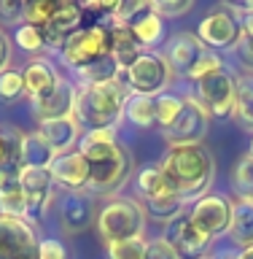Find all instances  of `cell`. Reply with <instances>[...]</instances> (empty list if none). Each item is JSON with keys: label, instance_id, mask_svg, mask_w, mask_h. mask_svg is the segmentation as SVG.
<instances>
[{"label": "cell", "instance_id": "cell-1", "mask_svg": "<svg viewBox=\"0 0 253 259\" xmlns=\"http://www.w3.org/2000/svg\"><path fill=\"white\" fill-rule=\"evenodd\" d=\"M78 151L89 162V189L97 194H116L132 176V157L119 146L113 130H86Z\"/></svg>", "mask_w": 253, "mask_h": 259}, {"label": "cell", "instance_id": "cell-2", "mask_svg": "<svg viewBox=\"0 0 253 259\" xmlns=\"http://www.w3.org/2000/svg\"><path fill=\"white\" fill-rule=\"evenodd\" d=\"M159 167L165 173L167 189L183 197L186 205L205 197L216 178V162L205 146H175Z\"/></svg>", "mask_w": 253, "mask_h": 259}, {"label": "cell", "instance_id": "cell-3", "mask_svg": "<svg viewBox=\"0 0 253 259\" xmlns=\"http://www.w3.org/2000/svg\"><path fill=\"white\" fill-rule=\"evenodd\" d=\"M129 97V87L124 78L111 84L78 87L76 97V119L81 127L89 130H113L124 116V103Z\"/></svg>", "mask_w": 253, "mask_h": 259}, {"label": "cell", "instance_id": "cell-4", "mask_svg": "<svg viewBox=\"0 0 253 259\" xmlns=\"http://www.w3.org/2000/svg\"><path fill=\"white\" fill-rule=\"evenodd\" d=\"M97 230L105 243L143 238L145 232V208L129 197H116L97 213Z\"/></svg>", "mask_w": 253, "mask_h": 259}, {"label": "cell", "instance_id": "cell-5", "mask_svg": "<svg viewBox=\"0 0 253 259\" xmlns=\"http://www.w3.org/2000/svg\"><path fill=\"white\" fill-rule=\"evenodd\" d=\"M197 84V100L208 116H229L234 113V97H237V76L229 68H218L208 76L194 81Z\"/></svg>", "mask_w": 253, "mask_h": 259}, {"label": "cell", "instance_id": "cell-6", "mask_svg": "<svg viewBox=\"0 0 253 259\" xmlns=\"http://www.w3.org/2000/svg\"><path fill=\"white\" fill-rule=\"evenodd\" d=\"M121 78L127 81L129 92L132 95H145V97H159L165 95V89L170 87L173 70L165 57L154 54V52H143L135 60V65L127 73H121Z\"/></svg>", "mask_w": 253, "mask_h": 259}, {"label": "cell", "instance_id": "cell-7", "mask_svg": "<svg viewBox=\"0 0 253 259\" xmlns=\"http://www.w3.org/2000/svg\"><path fill=\"white\" fill-rule=\"evenodd\" d=\"M108 54H111V27L92 24V27H81L68 40V46L62 49V62L68 68L78 70V68H86V65L103 60Z\"/></svg>", "mask_w": 253, "mask_h": 259}, {"label": "cell", "instance_id": "cell-8", "mask_svg": "<svg viewBox=\"0 0 253 259\" xmlns=\"http://www.w3.org/2000/svg\"><path fill=\"white\" fill-rule=\"evenodd\" d=\"M208 124H210L208 111L194 100V95H186L181 116L165 130V141L170 143V149H175V146H202L208 135Z\"/></svg>", "mask_w": 253, "mask_h": 259}, {"label": "cell", "instance_id": "cell-9", "mask_svg": "<svg viewBox=\"0 0 253 259\" xmlns=\"http://www.w3.org/2000/svg\"><path fill=\"white\" fill-rule=\"evenodd\" d=\"M38 235L27 219L0 213V259H38Z\"/></svg>", "mask_w": 253, "mask_h": 259}, {"label": "cell", "instance_id": "cell-10", "mask_svg": "<svg viewBox=\"0 0 253 259\" xmlns=\"http://www.w3.org/2000/svg\"><path fill=\"white\" fill-rule=\"evenodd\" d=\"M232 200L221 197V194H205L202 200L194 202L191 208V224L205 235V238H221L224 232H229V224H232Z\"/></svg>", "mask_w": 253, "mask_h": 259}, {"label": "cell", "instance_id": "cell-11", "mask_svg": "<svg viewBox=\"0 0 253 259\" xmlns=\"http://www.w3.org/2000/svg\"><path fill=\"white\" fill-rule=\"evenodd\" d=\"M240 35H242V19L237 14H232L229 8H221V11L208 14L205 19L199 22V30H197V38L210 49V52H213V49L237 46Z\"/></svg>", "mask_w": 253, "mask_h": 259}, {"label": "cell", "instance_id": "cell-12", "mask_svg": "<svg viewBox=\"0 0 253 259\" xmlns=\"http://www.w3.org/2000/svg\"><path fill=\"white\" fill-rule=\"evenodd\" d=\"M162 238L175 248V254L181 259H197V256L205 254L208 246H210V238H205V235L191 224L189 213H181L170 224H165V235H162Z\"/></svg>", "mask_w": 253, "mask_h": 259}, {"label": "cell", "instance_id": "cell-13", "mask_svg": "<svg viewBox=\"0 0 253 259\" xmlns=\"http://www.w3.org/2000/svg\"><path fill=\"white\" fill-rule=\"evenodd\" d=\"M210 54V49L202 44V40L194 35V32H178V35L170 38L167 46V65L173 73H181V76L189 78L191 70Z\"/></svg>", "mask_w": 253, "mask_h": 259}, {"label": "cell", "instance_id": "cell-14", "mask_svg": "<svg viewBox=\"0 0 253 259\" xmlns=\"http://www.w3.org/2000/svg\"><path fill=\"white\" fill-rule=\"evenodd\" d=\"M76 97H78V87H73L70 81L60 78V84H57L46 97L32 100V113H35L38 121H54V119L76 116Z\"/></svg>", "mask_w": 253, "mask_h": 259}, {"label": "cell", "instance_id": "cell-15", "mask_svg": "<svg viewBox=\"0 0 253 259\" xmlns=\"http://www.w3.org/2000/svg\"><path fill=\"white\" fill-rule=\"evenodd\" d=\"M48 173H52L54 184L65 186L68 192H84L89 189V162L81 151H68V154H57L54 162L48 165Z\"/></svg>", "mask_w": 253, "mask_h": 259}, {"label": "cell", "instance_id": "cell-16", "mask_svg": "<svg viewBox=\"0 0 253 259\" xmlns=\"http://www.w3.org/2000/svg\"><path fill=\"white\" fill-rule=\"evenodd\" d=\"M81 19H84V11H81L78 3H60V11L52 16V22L43 27V40L48 49H57L62 54V49L68 46V40L81 30Z\"/></svg>", "mask_w": 253, "mask_h": 259}, {"label": "cell", "instance_id": "cell-17", "mask_svg": "<svg viewBox=\"0 0 253 259\" xmlns=\"http://www.w3.org/2000/svg\"><path fill=\"white\" fill-rule=\"evenodd\" d=\"M19 184H22L24 197H27L30 213H43L46 205L54 197L52 173H48V170H40V167H24L22 176H19Z\"/></svg>", "mask_w": 253, "mask_h": 259}, {"label": "cell", "instance_id": "cell-18", "mask_svg": "<svg viewBox=\"0 0 253 259\" xmlns=\"http://www.w3.org/2000/svg\"><path fill=\"white\" fill-rule=\"evenodd\" d=\"M60 219H62L65 232H70V235L84 232L86 227L97 219L92 197L84 194V192H68L62 197V205H60Z\"/></svg>", "mask_w": 253, "mask_h": 259}, {"label": "cell", "instance_id": "cell-19", "mask_svg": "<svg viewBox=\"0 0 253 259\" xmlns=\"http://www.w3.org/2000/svg\"><path fill=\"white\" fill-rule=\"evenodd\" d=\"M38 135L52 146L54 154H68L73 146L81 141V124H78L76 116L54 119V121H40Z\"/></svg>", "mask_w": 253, "mask_h": 259}, {"label": "cell", "instance_id": "cell-20", "mask_svg": "<svg viewBox=\"0 0 253 259\" xmlns=\"http://www.w3.org/2000/svg\"><path fill=\"white\" fill-rule=\"evenodd\" d=\"M22 78H24V92L30 95V100L46 97L57 84H60V73L54 70V65L48 60H40V57H35V60L27 62Z\"/></svg>", "mask_w": 253, "mask_h": 259}, {"label": "cell", "instance_id": "cell-21", "mask_svg": "<svg viewBox=\"0 0 253 259\" xmlns=\"http://www.w3.org/2000/svg\"><path fill=\"white\" fill-rule=\"evenodd\" d=\"M143 54V46L137 44L129 27H111V57L119 65L121 73H127L135 65V60Z\"/></svg>", "mask_w": 253, "mask_h": 259}, {"label": "cell", "instance_id": "cell-22", "mask_svg": "<svg viewBox=\"0 0 253 259\" xmlns=\"http://www.w3.org/2000/svg\"><path fill=\"white\" fill-rule=\"evenodd\" d=\"M229 238L242 248L253 246V202L237 200L232 205V224H229Z\"/></svg>", "mask_w": 253, "mask_h": 259}, {"label": "cell", "instance_id": "cell-23", "mask_svg": "<svg viewBox=\"0 0 253 259\" xmlns=\"http://www.w3.org/2000/svg\"><path fill=\"white\" fill-rule=\"evenodd\" d=\"M54 157H57V154L52 151V146L38 135V130H35V133L22 135V170L24 167L48 170V165L54 162Z\"/></svg>", "mask_w": 253, "mask_h": 259}, {"label": "cell", "instance_id": "cell-24", "mask_svg": "<svg viewBox=\"0 0 253 259\" xmlns=\"http://www.w3.org/2000/svg\"><path fill=\"white\" fill-rule=\"evenodd\" d=\"M124 116L140 130L154 127L157 124V97H145V95H132L129 92L127 103H124Z\"/></svg>", "mask_w": 253, "mask_h": 259}, {"label": "cell", "instance_id": "cell-25", "mask_svg": "<svg viewBox=\"0 0 253 259\" xmlns=\"http://www.w3.org/2000/svg\"><path fill=\"white\" fill-rule=\"evenodd\" d=\"M78 78L84 81V87H92V84H111V81H119L121 78V70L119 65L113 62V57H103V60H97L92 65H86V68H78Z\"/></svg>", "mask_w": 253, "mask_h": 259}, {"label": "cell", "instance_id": "cell-26", "mask_svg": "<svg viewBox=\"0 0 253 259\" xmlns=\"http://www.w3.org/2000/svg\"><path fill=\"white\" fill-rule=\"evenodd\" d=\"M0 213H3V216H11V219H24V216L30 213L27 197H24L19 181L0 186Z\"/></svg>", "mask_w": 253, "mask_h": 259}, {"label": "cell", "instance_id": "cell-27", "mask_svg": "<svg viewBox=\"0 0 253 259\" xmlns=\"http://www.w3.org/2000/svg\"><path fill=\"white\" fill-rule=\"evenodd\" d=\"M132 35L137 38V44L145 46V49H151L154 44H159L162 35H165V22L159 19L154 11H145L140 19H135L132 22Z\"/></svg>", "mask_w": 253, "mask_h": 259}, {"label": "cell", "instance_id": "cell-28", "mask_svg": "<svg viewBox=\"0 0 253 259\" xmlns=\"http://www.w3.org/2000/svg\"><path fill=\"white\" fill-rule=\"evenodd\" d=\"M183 208H186V200L178 197L175 192H165V194H159V197L148 200L151 219H157V222H162V224H170L173 219H178L183 213Z\"/></svg>", "mask_w": 253, "mask_h": 259}, {"label": "cell", "instance_id": "cell-29", "mask_svg": "<svg viewBox=\"0 0 253 259\" xmlns=\"http://www.w3.org/2000/svg\"><path fill=\"white\" fill-rule=\"evenodd\" d=\"M234 116L245 130H253V76L237 78V97H234Z\"/></svg>", "mask_w": 253, "mask_h": 259}, {"label": "cell", "instance_id": "cell-30", "mask_svg": "<svg viewBox=\"0 0 253 259\" xmlns=\"http://www.w3.org/2000/svg\"><path fill=\"white\" fill-rule=\"evenodd\" d=\"M135 184H137V189H140V194L145 200H154V197H159V194L170 192L167 181H165V173H162L159 165H145L140 173H137Z\"/></svg>", "mask_w": 253, "mask_h": 259}, {"label": "cell", "instance_id": "cell-31", "mask_svg": "<svg viewBox=\"0 0 253 259\" xmlns=\"http://www.w3.org/2000/svg\"><path fill=\"white\" fill-rule=\"evenodd\" d=\"M62 0H32V3H24V24H32V27L43 30L52 16L60 11Z\"/></svg>", "mask_w": 253, "mask_h": 259}, {"label": "cell", "instance_id": "cell-32", "mask_svg": "<svg viewBox=\"0 0 253 259\" xmlns=\"http://www.w3.org/2000/svg\"><path fill=\"white\" fill-rule=\"evenodd\" d=\"M145 11H151V3L148 0H127V3H116L111 14V22L113 27H132L135 19H140Z\"/></svg>", "mask_w": 253, "mask_h": 259}, {"label": "cell", "instance_id": "cell-33", "mask_svg": "<svg viewBox=\"0 0 253 259\" xmlns=\"http://www.w3.org/2000/svg\"><path fill=\"white\" fill-rule=\"evenodd\" d=\"M232 186L240 200L253 202V157H242L232 173Z\"/></svg>", "mask_w": 253, "mask_h": 259}, {"label": "cell", "instance_id": "cell-34", "mask_svg": "<svg viewBox=\"0 0 253 259\" xmlns=\"http://www.w3.org/2000/svg\"><path fill=\"white\" fill-rule=\"evenodd\" d=\"M181 111H183V97L170 95V92L157 97V124L162 127V133L181 116Z\"/></svg>", "mask_w": 253, "mask_h": 259}, {"label": "cell", "instance_id": "cell-35", "mask_svg": "<svg viewBox=\"0 0 253 259\" xmlns=\"http://www.w3.org/2000/svg\"><path fill=\"white\" fill-rule=\"evenodd\" d=\"M145 238H132V240H119V243H108V256L111 259H143L145 256Z\"/></svg>", "mask_w": 253, "mask_h": 259}, {"label": "cell", "instance_id": "cell-36", "mask_svg": "<svg viewBox=\"0 0 253 259\" xmlns=\"http://www.w3.org/2000/svg\"><path fill=\"white\" fill-rule=\"evenodd\" d=\"M234 49H237L240 65L248 73H253V14L250 16H242V35H240V44L234 46Z\"/></svg>", "mask_w": 253, "mask_h": 259}, {"label": "cell", "instance_id": "cell-37", "mask_svg": "<svg viewBox=\"0 0 253 259\" xmlns=\"http://www.w3.org/2000/svg\"><path fill=\"white\" fill-rule=\"evenodd\" d=\"M22 95H24V78H22V73H16V70L0 73V100L14 103V100H19Z\"/></svg>", "mask_w": 253, "mask_h": 259}, {"label": "cell", "instance_id": "cell-38", "mask_svg": "<svg viewBox=\"0 0 253 259\" xmlns=\"http://www.w3.org/2000/svg\"><path fill=\"white\" fill-rule=\"evenodd\" d=\"M14 40L19 44V49H24V52H40V49L46 46L43 30H40V27H32V24H22V27L16 30Z\"/></svg>", "mask_w": 253, "mask_h": 259}, {"label": "cell", "instance_id": "cell-39", "mask_svg": "<svg viewBox=\"0 0 253 259\" xmlns=\"http://www.w3.org/2000/svg\"><path fill=\"white\" fill-rule=\"evenodd\" d=\"M191 0H154L151 3V11L159 16V19H173V16H183L191 11Z\"/></svg>", "mask_w": 253, "mask_h": 259}, {"label": "cell", "instance_id": "cell-40", "mask_svg": "<svg viewBox=\"0 0 253 259\" xmlns=\"http://www.w3.org/2000/svg\"><path fill=\"white\" fill-rule=\"evenodd\" d=\"M143 259H181V256L175 254V248L170 246L165 238H157V240H151L148 246H145V256Z\"/></svg>", "mask_w": 253, "mask_h": 259}, {"label": "cell", "instance_id": "cell-41", "mask_svg": "<svg viewBox=\"0 0 253 259\" xmlns=\"http://www.w3.org/2000/svg\"><path fill=\"white\" fill-rule=\"evenodd\" d=\"M38 259H68V248L62 246V240H40L38 243Z\"/></svg>", "mask_w": 253, "mask_h": 259}, {"label": "cell", "instance_id": "cell-42", "mask_svg": "<svg viewBox=\"0 0 253 259\" xmlns=\"http://www.w3.org/2000/svg\"><path fill=\"white\" fill-rule=\"evenodd\" d=\"M0 19L6 24H16L24 19V3L22 0H0Z\"/></svg>", "mask_w": 253, "mask_h": 259}, {"label": "cell", "instance_id": "cell-43", "mask_svg": "<svg viewBox=\"0 0 253 259\" xmlns=\"http://www.w3.org/2000/svg\"><path fill=\"white\" fill-rule=\"evenodd\" d=\"M8 62H11V44H8L6 32L0 30V73L8 70Z\"/></svg>", "mask_w": 253, "mask_h": 259}, {"label": "cell", "instance_id": "cell-44", "mask_svg": "<svg viewBox=\"0 0 253 259\" xmlns=\"http://www.w3.org/2000/svg\"><path fill=\"white\" fill-rule=\"evenodd\" d=\"M237 259H253V246L250 248H242L240 254H237Z\"/></svg>", "mask_w": 253, "mask_h": 259}, {"label": "cell", "instance_id": "cell-45", "mask_svg": "<svg viewBox=\"0 0 253 259\" xmlns=\"http://www.w3.org/2000/svg\"><path fill=\"white\" fill-rule=\"evenodd\" d=\"M3 151H6L3 149V135H0V162H3Z\"/></svg>", "mask_w": 253, "mask_h": 259}]
</instances>
